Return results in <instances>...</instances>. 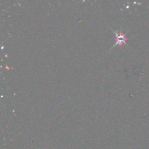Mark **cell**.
Returning a JSON list of instances; mask_svg holds the SVG:
<instances>
[{
    "label": "cell",
    "instance_id": "obj_1",
    "mask_svg": "<svg viewBox=\"0 0 149 149\" xmlns=\"http://www.w3.org/2000/svg\"><path fill=\"white\" fill-rule=\"evenodd\" d=\"M115 33V36H116V44L114 45V46L116 45H127V36L126 34L123 33L122 32H116Z\"/></svg>",
    "mask_w": 149,
    "mask_h": 149
}]
</instances>
